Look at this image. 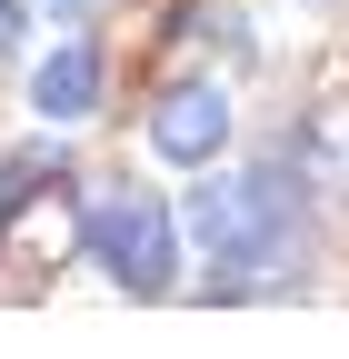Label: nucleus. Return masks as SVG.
Instances as JSON below:
<instances>
[{
	"label": "nucleus",
	"instance_id": "nucleus-1",
	"mask_svg": "<svg viewBox=\"0 0 349 359\" xmlns=\"http://www.w3.org/2000/svg\"><path fill=\"white\" fill-rule=\"evenodd\" d=\"M90 259L110 269V290L130 299H160L180 280V200H150V190H110L90 210Z\"/></svg>",
	"mask_w": 349,
	"mask_h": 359
},
{
	"label": "nucleus",
	"instance_id": "nucleus-6",
	"mask_svg": "<svg viewBox=\"0 0 349 359\" xmlns=\"http://www.w3.org/2000/svg\"><path fill=\"white\" fill-rule=\"evenodd\" d=\"M60 11H80V0H60Z\"/></svg>",
	"mask_w": 349,
	"mask_h": 359
},
{
	"label": "nucleus",
	"instance_id": "nucleus-5",
	"mask_svg": "<svg viewBox=\"0 0 349 359\" xmlns=\"http://www.w3.org/2000/svg\"><path fill=\"white\" fill-rule=\"evenodd\" d=\"M20 50V0H0V60Z\"/></svg>",
	"mask_w": 349,
	"mask_h": 359
},
{
	"label": "nucleus",
	"instance_id": "nucleus-2",
	"mask_svg": "<svg viewBox=\"0 0 349 359\" xmlns=\"http://www.w3.org/2000/svg\"><path fill=\"white\" fill-rule=\"evenodd\" d=\"M150 150L180 160V170H210V160L230 150V90L220 80H170L160 100H150Z\"/></svg>",
	"mask_w": 349,
	"mask_h": 359
},
{
	"label": "nucleus",
	"instance_id": "nucleus-3",
	"mask_svg": "<svg viewBox=\"0 0 349 359\" xmlns=\"http://www.w3.org/2000/svg\"><path fill=\"white\" fill-rule=\"evenodd\" d=\"M289 150H299V180H310L320 200L349 210V90H329V100L299 120V140H289Z\"/></svg>",
	"mask_w": 349,
	"mask_h": 359
},
{
	"label": "nucleus",
	"instance_id": "nucleus-4",
	"mask_svg": "<svg viewBox=\"0 0 349 359\" xmlns=\"http://www.w3.org/2000/svg\"><path fill=\"white\" fill-rule=\"evenodd\" d=\"M30 110L40 120H90L100 110V50L90 40H60V50L30 70Z\"/></svg>",
	"mask_w": 349,
	"mask_h": 359
}]
</instances>
